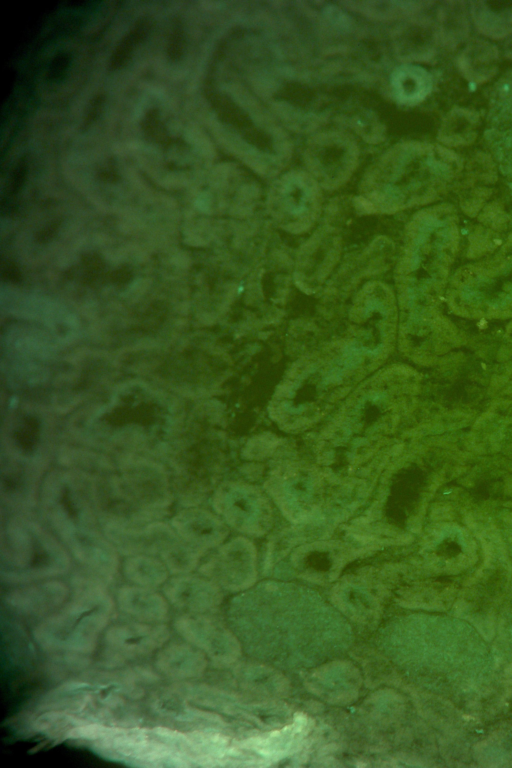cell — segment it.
I'll return each mask as SVG.
<instances>
[{
	"label": "cell",
	"instance_id": "1",
	"mask_svg": "<svg viewBox=\"0 0 512 768\" xmlns=\"http://www.w3.org/2000/svg\"><path fill=\"white\" fill-rule=\"evenodd\" d=\"M171 526L183 541L197 546L218 543L224 534L220 520L204 509L186 508L171 519Z\"/></svg>",
	"mask_w": 512,
	"mask_h": 768
},
{
	"label": "cell",
	"instance_id": "2",
	"mask_svg": "<svg viewBox=\"0 0 512 768\" xmlns=\"http://www.w3.org/2000/svg\"><path fill=\"white\" fill-rule=\"evenodd\" d=\"M215 509L232 525L248 528L260 518V502L241 487L226 486L215 496Z\"/></svg>",
	"mask_w": 512,
	"mask_h": 768
},
{
	"label": "cell",
	"instance_id": "3",
	"mask_svg": "<svg viewBox=\"0 0 512 768\" xmlns=\"http://www.w3.org/2000/svg\"><path fill=\"white\" fill-rule=\"evenodd\" d=\"M392 85L400 101L414 104L424 99L430 92L431 79L424 69L405 65L393 73Z\"/></svg>",
	"mask_w": 512,
	"mask_h": 768
},
{
	"label": "cell",
	"instance_id": "4",
	"mask_svg": "<svg viewBox=\"0 0 512 768\" xmlns=\"http://www.w3.org/2000/svg\"><path fill=\"white\" fill-rule=\"evenodd\" d=\"M152 20L148 17L139 19L133 28L120 40L109 60L108 68L116 71L123 68L131 59L135 48L142 43L150 33Z\"/></svg>",
	"mask_w": 512,
	"mask_h": 768
},
{
	"label": "cell",
	"instance_id": "5",
	"mask_svg": "<svg viewBox=\"0 0 512 768\" xmlns=\"http://www.w3.org/2000/svg\"><path fill=\"white\" fill-rule=\"evenodd\" d=\"M129 579L140 584H157L165 580L167 572L156 559L138 556L127 559L124 564Z\"/></svg>",
	"mask_w": 512,
	"mask_h": 768
},
{
	"label": "cell",
	"instance_id": "6",
	"mask_svg": "<svg viewBox=\"0 0 512 768\" xmlns=\"http://www.w3.org/2000/svg\"><path fill=\"white\" fill-rule=\"evenodd\" d=\"M185 50V33L182 23L176 20L172 26L168 45H167V57L171 62H178L184 54Z\"/></svg>",
	"mask_w": 512,
	"mask_h": 768
},
{
	"label": "cell",
	"instance_id": "7",
	"mask_svg": "<svg viewBox=\"0 0 512 768\" xmlns=\"http://www.w3.org/2000/svg\"><path fill=\"white\" fill-rule=\"evenodd\" d=\"M69 63H70V57L67 53L62 52L57 54L54 57V59L51 61L48 69L47 78L49 79V81L51 82L60 81L64 77L65 73L67 72Z\"/></svg>",
	"mask_w": 512,
	"mask_h": 768
},
{
	"label": "cell",
	"instance_id": "8",
	"mask_svg": "<svg viewBox=\"0 0 512 768\" xmlns=\"http://www.w3.org/2000/svg\"><path fill=\"white\" fill-rule=\"evenodd\" d=\"M104 102H105L104 94H97L90 100L83 118V123H82L83 129L89 128L98 119V117L102 113Z\"/></svg>",
	"mask_w": 512,
	"mask_h": 768
},
{
	"label": "cell",
	"instance_id": "9",
	"mask_svg": "<svg viewBox=\"0 0 512 768\" xmlns=\"http://www.w3.org/2000/svg\"><path fill=\"white\" fill-rule=\"evenodd\" d=\"M28 171V163L25 157L20 159L18 163L16 164L12 176H11V186L13 190H18L24 183L25 178L27 176Z\"/></svg>",
	"mask_w": 512,
	"mask_h": 768
},
{
	"label": "cell",
	"instance_id": "10",
	"mask_svg": "<svg viewBox=\"0 0 512 768\" xmlns=\"http://www.w3.org/2000/svg\"><path fill=\"white\" fill-rule=\"evenodd\" d=\"M159 118L158 113L154 110H151L144 120V126L143 129L148 137H156V135L160 132L159 128Z\"/></svg>",
	"mask_w": 512,
	"mask_h": 768
}]
</instances>
